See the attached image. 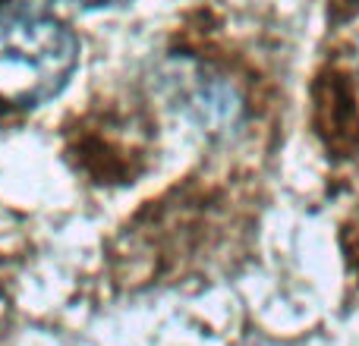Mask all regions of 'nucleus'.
Here are the masks:
<instances>
[{
    "label": "nucleus",
    "mask_w": 359,
    "mask_h": 346,
    "mask_svg": "<svg viewBox=\"0 0 359 346\" xmlns=\"http://www.w3.org/2000/svg\"><path fill=\"white\" fill-rule=\"evenodd\" d=\"M79 67V38L48 13L0 4V104L35 107L67 88Z\"/></svg>",
    "instance_id": "obj_1"
},
{
    "label": "nucleus",
    "mask_w": 359,
    "mask_h": 346,
    "mask_svg": "<svg viewBox=\"0 0 359 346\" xmlns=\"http://www.w3.org/2000/svg\"><path fill=\"white\" fill-rule=\"evenodd\" d=\"M54 4H67V6H76V10H107V6L130 4V0H54Z\"/></svg>",
    "instance_id": "obj_2"
}]
</instances>
